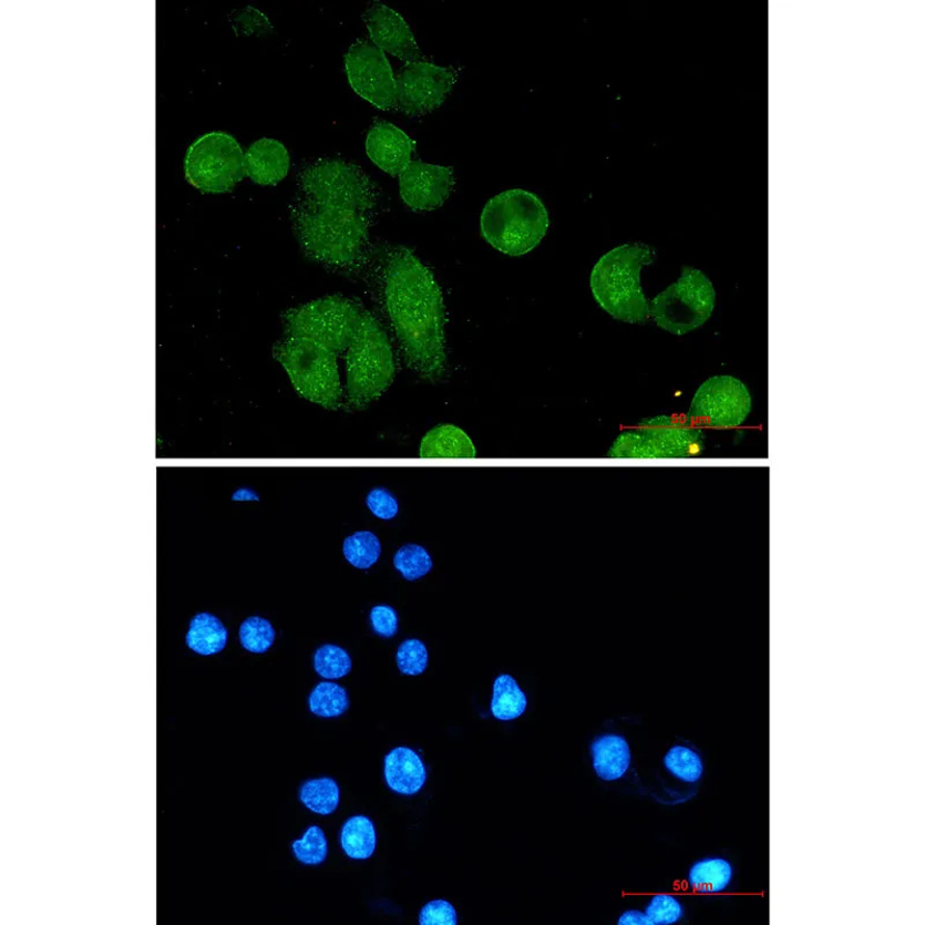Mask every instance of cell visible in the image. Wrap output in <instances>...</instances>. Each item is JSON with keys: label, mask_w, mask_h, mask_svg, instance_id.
Here are the masks:
<instances>
[{"label": "cell", "mask_w": 925, "mask_h": 925, "mask_svg": "<svg viewBox=\"0 0 925 925\" xmlns=\"http://www.w3.org/2000/svg\"><path fill=\"white\" fill-rule=\"evenodd\" d=\"M383 286L407 362L421 378L440 379L446 364L445 307L434 275L410 249L394 247L384 256Z\"/></svg>", "instance_id": "6da1fadb"}, {"label": "cell", "mask_w": 925, "mask_h": 925, "mask_svg": "<svg viewBox=\"0 0 925 925\" xmlns=\"http://www.w3.org/2000/svg\"><path fill=\"white\" fill-rule=\"evenodd\" d=\"M289 219L304 253L315 261L350 268L367 254L373 224L360 216L317 206L295 195Z\"/></svg>", "instance_id": "7a4b0ae2"}, {"label": "cell", "mask_w": 925, "mask_h": 925, "mask_svg": "<svg viewBox=\"0 0 925 925\" xmlns=\"http://www.w3.org/2000/svg\"><path fill=\"white\" fill-rule=\"evenodd\" d=\"M655 259V249L643 243L626 244L602 256L590 275L597 305L617 321L646 325L650 320V309L641 273Z\"/></svg>", "instance_id": "3957f363"}, {"label": "cell", "mask_w": 925, "mask_h": 925, "mask_svg": "<svg viewBox=\"0 0 925 925\" xmlns=\"http://www.w3.org/2000/svg\"><path fill=\"white\" fill-rule=\"evenodd\" d=\"M296 196L372 224L381 203L377 183L358 165L339 157H320L304 166L297 175Z\"/></svg>", "instance_id": "277c9868"}, {"label": "cell", "mask_w": 925, "mask_h": 925, "mask_svg": "<svg viewBox=\"0 0 925 925\" xmlns=\"http://www.w3.org/2000/svg\"><path fill=\"white\" fill-rule=\"evenodd\" d=\"M551 222L543 201L534 193L511 189L493 197L484 207L481 232L485 241L512 257L536 249Z\"/></svg>", "instance_id": "5b68a950"}, {"label": "cell", "mask_w": 925, "mask_h": 925, "mask_svg": "<svg viewBox=\"0 0 925 925\" xmlns=\"http://www.w3.org/2000/svg\"><path fill=\"white\" fill-rule=\"evenodd\" d=\"M395 363L390 340L372 314L362 311L358 330L347 350V390L353 408L377 401L390 387Z\"/></svg>", "instance_id": "8992f818"}, {"label": "cell", "mask_w": 925, "mask_h": 925, "mask_svg": "<svg viewBox=\"0 0 925 925\" xmlns=\"http://www.w3.org/2000/svg\"><path fill=\"white\" fill-rule=\"evenodd\" d=\"M297 391L311 403L336 410L342 402V387L336 353L311 340L286 336L275 348Z\"/></svg>", "instance_id": "52a82bcc"}, {"label": "cell", "mask_w": 925, "mask_h": 925, "mask_svg": "<svg viewBox=\"0 0 925 925\" xmlns=\"http://www.w3.org/2000/svg\"><path fill=\"white\" fill-rule=\"evenodd\" d=\"M703 438L702 432L687 420L658 415L620 433L606 456L626 460L689 459L702 452Z\"/></svg>", "instance_id": "ba28073f"}, {"label": "cell", "mask_w": 925, "mask_h": 925, "mask_svg": "<svg viewBox=\"0 0 925 925\" xmlns=\"http://www.w3.org/2000/svg\"><path fill=\"white\" fill-rule=\"evenodd\" d=\"M717 292L700 270L684 268L679 279L649 301L650 319L676 336L701 328L716 309Z\"/></svg>", "instance_id": "9c48e42d"}, {"label": "cell", "mask_w": 925, "mask_h": 925, "mask_svg": "<svg viewBox=\"0 0 925 925\" xmlns=\"http://www.w3.org/2000/svg\"><path fill=\"white\" fill-rule=\"evenodd\" d=\"M362 309L341 297H327L288 310L287 336L311 340L337 353L347 351L358 330Z\"/></svg>", "instance_id": "30bf717a"}, {"label": "cell", "mask_w": 925, "mask_h": 925, "mask_svg": "<svg viewBox=\"0 0 925 925\" xmlns=\"http://www.w3.org/2000/svg\"><path fill=\"white\" fill-rule=\"evenodd\" d=\"M185 176L203 193H232L246 175L245 153L225 132H210L195 142L185 157Z\"/></svg>", "instance_id": "8fae6325"}, {"label": "cell", "mask_w": 925, "mask_h": 925, "mask_svg": "<svg viewBox=\"0 0 925 925\" xmlns=\"http://www.w3.org/2000/svg\"><path fill=\"white\" fill-rule=\"evenodd\" d=\"M346 70L353 91L380 111H398V81L389 59L370 39L352 43Z\"/></svg>", "instance_id": "7c38bea8"}, {"label": "cell", "mask_w": 925, "mask_h": 925, "mask_svg": "<svg viewBox=\"0 0 925 925\" xmlns=\"http://www.w3.org/2000/svg\"><path fill=\"white\" fill-rule=\"evenodd\" d=\"M751 411L752 398L742 381L716 377L698 389L686 420L695 426L732 429L743 425Z\"/></svg>", "instance_id": "4fadbf2b"}, {"label": "cell", "mask_w": 925, "mask_h": 925, "mask_svg": "<svg viewBox=\"0 0 925 925\" xmlns=\"http://www.w3.org/2000/svg\"><path fill=\"white\" fill-rule=\"evenodd\" d=\"M459 76L460 71L453 66L443 68L428 61L404 64L395 74L398 111L410 117L436 111L454 91Z\"/></svg>", "instance_id": "5bb4252c"}, {"label": "cell", "mask_w": 925, "mask_h": 925, "mask_svg": "<svg viewBox=\"0 0 925 925\" xmlns=\"http://www.w3.org/2000/svg\"><path fill=\"white\" fill-rule=\"evenodd\" d=\"M400 194L414 213H431L444 205L456 185L453 167L411 162L399 176Z\"/></svg>", "instance_id": "9a60e30c"}, {"label": "cell", "mask_w": 925, "mask_h": 925, "mask_svg": "<svg viewBox=\"0 0 925 925\" xmlns=\"http://www.w3.org/2000/svg\"><path fill=\"white\" fill-rule=\"evenodd\" d=\"M362 20L369 39L386 54L399 59L404 64L426 61L410 24L398 11L381 2H373L366 8Z\"/></svg>", "instance_id": "2e32d148"}, {"label": "cell", "mask_w": 925, "mask_h": 925, "mask_svg": "<svg viewBox=\"0 0 925 925\" xmlns=\"http://www.w3.org/2000/svg\"><path fill=\"white\" fill-rule=\"evenodd\" d=\"M417 143L399 126L378 120L370 126L366 152L370 161L391 176H400L411 164Z\"/></svg>", "instance_id": "e0dca14e"}, {"label": "cell", "mask_w": 925, "mask_h": 925, "mask_svg": "<svg viewBox=\"0 0 925 925\" xmlns=\"http://www.w3.org/2000/svg\"><path fill=\"white\" fill-rule=\"evenodd\" d=\"M246 175L259 185H277L289 173L290 155L282 143L273 138L255 142L245 154Z\"/></svg>", "instance_id": "ac0fdd59"}, {"label": "cell", "mask_w": 925, "mask_h": 925, "mask_svg": "<svg viewBox=\"0 0 925 925\" xmlns=\"http://www.w3.org/2000/svg\"><path fill=\"white\" fill-rule=\"evenodd\" d=\"M384 777L392 791L412 796L425 785L428 772L424 762L413 750L398 748L384 759Z\"/></svg>", "instance_id": "d6986e66"}, {"label": "cell", "mask_w": 925, "mask_h": 925, "mask_svg": "<svg viewBox=\"0 0 925 925\" xmlns=\"http://www.w3.org/2000/svg\"><path fill=\"white\" fill-rule=\"evenodd\" d=\"M420 459H475L477 449L471 438L455 425H440L422 439Z\"/></svg>", "instance_id": "ffe728a7"}, {"label": "cell", "mask_w": 925, "mask_h": 925, "mask_svg": "<svg viewBox=\"0 0 925 925\" xmlns=\"http://www.w3.org/2000/svg\"><path fill=\"white\" fill-rule=\"evenodd\" d=\"M594 770L604 781L621 779L630 765V749L627 740L619 734H604L592 746Z\"/></svg>", "instance_id": "44dd1931"}, {"label": "cell", "mask_w": 925, "mask_h": 925, "mask_svg": "<svg viewBox=\"0 0 925 925\" xmlns=\"http://www.w3.org/2000/svg\"><path fill=\"white\" fill-rule=\"evenodd\" d=\"M733 878L734 867L729 860L721 856H710L692 864L687 882L693 891L712 895L728 891Z\"/></svg>", "instance_id": "7402d4cb"}, {"label": "cell", "mask_w": 925, "mask_h": 925, "mask_svg": "<svg viewBox=\"0 0 925 925\" xmlns=\"http://www.w3.org/2000/svg\"><path fill=\"white\" fill-rule=\"evenodd\" d=\"M228 641V630L223 621L213 614L196 615L189 625L187 637L188 648L201 656H213L222 652Z\"/></svg>", "instance_id": "603a6c76"}, {"label": "cell", "mask_w": 925, "mask_h": 925, "mask_svg": "<svg viewBox=\"0 0 925 925\" xmlns=\"http://www.w3.org/2000/svg\"><path fill=\"white\" fill-rule=\"evenodd\" d=\"M527 707V698L517 680L508 675L497 676L493 682L491 711L500 721H513L523 716Z\"/></svg>", "instance_id": "cb8c5ba5"}, {"label": "cell", "mask_w": 925, "mask_h": 925, "mask_svg": "<svg viewBox=\"0 0 925 925\" xmlns=\"http://www.w3.org/2000/svg\"><path fill=\"white\" fill-rule=\"evenodd\" d=\"M340 843L342 851L353 860H368L377 849L376 826L369 818L356 815L343 824Z\"/></svg>", "instance_id": "d4e9b609"}, {"label": "cell", "mask_w": 925, "mask_h": 925, "mask_svg": "<svg viewBox=\"0 0 925 925\" xmlns=\"http://www.w3.org/2000/svg\"><path fill=\"white\" fill-rule=\"evenodd\" d=\"M308 702L314 716L326 719L338 718L350 707L347 690L338 684L328 681L315 687Z\"/></svg>", "instance_id": "484cf974"}, {"label": "cell", "mask_w": 925, "mask_h": 925, "mask_svg": "<svg viewBox=\"0 0 925 925\" xmlns=\"http://www.w3.org/2000/svg\"><path fill=\"white\" fill-rule=\"evenodd\" d=\"M300 800L311 812L329 815L339 805L340 790L331 778L314 779L301 787Z\"/></svg>", "instance_id": "4316f807"}, {"label": "cell", "mask_w": 925, "mask_h": 925, "mask_svg": "<svg viewBox=\"0 0 925 925\" xmlns=\"http://www.w3.org/2000/svg\"><path fill=\"white\" fill-rule=\"evenodd\" d=\"M664 762L666 770L684 783L695 784L703 778V759L689 747H672L666 754Z\"/></svg>", "instance_id": "83f0119b"}, {"label": "cell", "mask_w": 925, "mask_h": 925, "mask_svg": "<svg viewBox=\"0 0 925 925\" xmlns=\"http://www.w3.org/2000/svg\"><path fill=\"white\" fill-rule=\"evenodd\" d=\"M342 553L352 566L364 571L379 562L382 546L372 532H358L343 541Z\"/></svg>", "instance_id": "f1b7e54d"}, {"label": "cell", "mask_w": 925, "mask_h": 925, "mask_svg": "<svg viewBox=\"0 0 925 925\" xmlns=\"http://www.w3.org/2000/svg\"><path fill=\"white\" fill-rule=\"evenodd\" d=\"M393 566L408 580H415L428 575L433 568V561L425 547L408 544L395 552Z\"/></svg>", "instance_id": "f546056e"}, {"label": "cell", "mask_w": 925, "mask_h": 925, "mask_svg": "<svg viewBox=\"0 0 925 925\" xmlns=\"http://www.w3.org/2000/svg\"><path fill=\"white\" fill-rule=\"evenodd\" d=\"M314 668L322 678L339 679L351 672L352 659L346 649L335 645H326L316 650Z\"/></svg>", "instance_id": "4dcf8cb0"}, {"label": "cell", "mask_w": 925, "mask_h": 925, "mask_svg": "<svg viewBox=\"0 0 925 925\" xmlns=\"http://www.w3.org/2000/svg\"><path fill=\"white\" fill-rule=\"evenodd\" d=\"M241 646L253 654L267 652L275 644L276 630L268 619L250 617L240 626Z\"/></svg>", "instance_id": "1f68e13d"}, {"label": "cell", "mask_w": 925, "mask_h": 925, "mask_svg": "<svg viewBox=\"0 0 925 925\" xmlns=\"http://www.w3.org/2000/svg\"><path fill=\"white\" fill-rule=\"evenodd\" d=\"M292 849L298 861L307 865L321 864L328 856V841L319 826L309 828L301 840L294 842Z\"/></svg>", "instance_id": "d6a6232c"}, {"label": "cell", "mask_w": 925, "mask_h": 925, "mask_svg": "<svg viewBox=\"0 0 925 925\" xmlns=\"http://www.w3.org/2000/svg\"><path fill=\"white\" fill-rule=\"evenodd\" d=\"M398 666L402 674L419 676L429 667V650L424 643L411 639L404 641L398 650Z\"/></svg>", "instance_id": "836d02e7"}, {"label": "cell", "mask_w": 925, "mask_h": 925, "mask_svg": "<svg viewBox=\"0 0 925 925\" xmlns=\"http://www.w3.org/2000/svg\"><path fill=\"white\" fill-rule=\"evenodd\" d=\"M682 904L672 894H656L646 909L651 925H669L679 922L684 917Z\"/></svg>", "instance_id": "e575fe53"}, {"label": "cell", "mask_w": 925, "mask_h": 925, "mask_svg": "<svg viewBox=\"0 0 925 925\" xmlns=\"http://www.w3.org/2000/svg\"><path fill=\"white\" fill-rule=\"evenodd\" d=\"M458 922L455 907L445 901L431 902L419 914L421 925H456Z\"/></svg>", "instance_id": "d590c367"}, {"label": "cell", "mask_w": 925, "mask_h": 925, "mask_svg": "<svg viewBox=\"0 0 925 925\" xmlns=\"http://www.w3.org/2000/svg\"><path fill=\"white\" fill-rule=\"evenodd\" d=\"M367 506L377 517L386 521L398 516L400 511L399 501L388 490L381 487L369 492Z\"/></svg>", "instance_id": "8d00e7d4"}, {"label": "cell", "mask_w": 925, "mask_h": 925, "mask_svg": "<svg viewBox=\"0 0 925 925\" xmlns=\"http://www.w3.org/2000/svg\"><path fill=\"white\" fill-rule=\"evenodd\" d=\"M370 623L378 636L390 639L399 630L398 613L389 605H378L370 611Z\"/></svg>", "instance_id": "74e56055"}, {"label": "cell", "mask_w": 925, "mask_h": 925, "mask_svg": "<svg viewBox=\"0 0 925 925\" xmlns=\"http://www.w3.org/2000/svg\"><path fill=\"white\" fill-rule=\"evenodd\" d=\"M618 925H651L646 913L640 911H627L621 914Z\"/></svg>", "instance_id": "f35d334b"}, {"label": "cell", "mask_w": 925, "mask_h": 925, "mask_svg": "<svg viewBox=\"0 0 925 925\" xmlns=\"http://www.w3.org/2000/svg\"><path fill=\"white\" fill-rule=\"evenodd\" d=\"M233 501H259V496L256 492L250 489H240L237 490L232 495Z\"/></svg>", "instance_id": "ab89813d"}]
</instances>
